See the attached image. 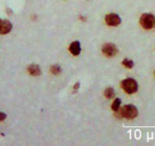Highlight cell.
<instances>
[{
	"label": "cell",
	"mask_w": 155,
	"mask_h": 146,
	"mask_svg": "<svg viewBox=\"0 0 155 146\" xmlns=\"http://www.w3.org/2000/svg\"><path fill=\"white\" fill-rule=\"evenodd\" d=\"M119 111V110H118ZM119 118H125L128 120L135 119L138 115V110L133 104H126L121 108L119 111Z\"/></svg>",
	"instance_id": "cell-1"
},
{
	"label": "cell",
	"mask_w": 155,
	"mask_h": 146,
	"mask_svg": "<svg viewBox=\"0 0 155 146\" xmlns=\"http://www.w3.org/2000/svg\"><path fill=\"white\" fill-rule=\"evenodd\" d=\"M120 86L124 91L128 94L135 93L138 90V84L132 78H128V79L122 80L120 83Z\"/></svg>",
	"instance_id": "cell-2"
},
{
	"label": "cell",
	"mask_w": 155,
	"mask_h": 146,
	"mask_svg": "<svg viewBox=\"0 0 155 146\" xmlns=\"http://www.w3.org/2000/svg\"><path fill=\"white\" fill-rule=\"evenodd\" d=\"M155 17L153 15L149 13H145L141 16L140 18V24L144 29H152L154 26Z\"/></svg>",
	"instance_id": "cell-3"
},
{
	"label": "cell",
	"mask_w": 155,
	"mask_h": 146,
	"mask_svg": "<svg viewBox=\"0 0 155 146\" xmlns=\"http://www.w3.org/2000/svg\"><path fill=\"white\" fill-rule=\"evenodd\" d=\"M102 53L107 57H114L118 54V48L112 43L105 44L102 46Z\"/></svg>",
	"instance_id": "cell-4"
},
{
	"label": "cell",
	"mask_w": 155,
	"mask_h": 146,
	"mask_svg": "<svg viewBox=\"0 0 155 146\" xmlns=\"http://www.w3.org/2000/svg\"><path fill=\"white\" fill-rule=\"evenodd\" d=\"M105 22L110 27H117L121 23V18L119 17V15L111 13L106 15Z\"/></svg>",
	"instance_id": "cell-5"
},
{
	"label": "cell",
	"mask_w": 155,
	"mask_h": 146,
	"mask_svg": "<svg viewBox=\"0 0 155 146\" xmlns=\"http://www.w3.org/2000/svg\"><path fill=\"white\" fill-rule=\"evenodd\" d=\"M12 29V23L9 20L0 19V34H7Z\"/></svg>",
	"instance_id": "cell-6"
},
{
	"label": "cell",
	"mask_w": 155,
	"mask_h": 146,
	"mask_svg": "<svg viewBox=\"0 0 155 146\" xmlns=\"http://www.w3.org/2000/svg\"><path fill=\"white\" fill-rule=\"evenodd\" d=\"M69 51L73 54V56H78L81 52V46L80 43L78 41L73 42L70 46H69Z\"/></svg>",
	"instance_id": "cell-7"
},
{
	"label": "cell",
	"mask_w": 155,
	"mask_h": 146,
	"mask_svg": "<svg viewBox=\"0 0 155 146\" xmlns=\"http://www.w3.org/2000/svg\"><path fill=\"white\" fill-rule=\"evenodd\" d=\"M28 71L32 76H38L41 74V69L37 64H31L28 68Z\"/></svg>",
	"instance_id": "cell-8"
},
{
	"label": "cell",
	"mask_w": 155,
	"mask_h": 146,
	"mask_svg": "<svg viewBox=\"0 0 155 146\" xmlns=\"http://www.w3.org/2000/svg\"><path fill=\"white\" fill-rule=\"evenodd\" d=\"M104 96L108 99L114 98V96H115V91H114V88L113 87H107L104 91Z\"/></svg>",
	"instance_id": "cell-9"
},
{
	"label": "cell",
	"mask_w": 155,
	"mask_h": 146,
	"mask_svg": "<svg viewBox=\"0 0 155 146\" xmlns=\"http://www.w3.org/2000/svg\"><path fill=\"white\" fill-rule=\"evenodd\" d=\"M50 73L55 75H58L61 73V68L59 65H52L50 67Z\"/></svg>",
	"instance_id": "cell-10"
},
{
	"label": "cell",
	"mask_w": 155,
	"mask_h": 146,
	"mask_svg": "<svg viewBox=\"0 0 155 146\" xmlns=\"http://www.w3.org/2000/svg\"><path fill=\"white\" fill-rule=\"evenodd\" d=\"M120 104H121V100L119 99V97L115 98L114 102H113V104H112V110L115 111V112H117L119 110Z\"/></svg>",
	"instance_id": "cell-11"
},
{
	"label": "cell",
	"mask_w": 155,
	"mask_h": 146,
	"mask_svg": "<svg viewBox=\"0 0 155 146\" xmlns=\"http://www.w3.org/2000/svg\"><path fill=\"white\" fill-rule=\"evenodd\" d=\"M122 63L127 69H132L133 66H134V62H133L132 60H130L128 59V58H124Z\"/></svg>",
	"instance_id": "cell-12"
},
{
	"label": "cell",
	"mask_w": 155,
	"mask_h": 146,
	"mask_svg": "<svg viewBox=\"0 0 155 146\" xmlns=\"http://www.w3.org/2000/svg\"><path fill=\"white\" fill-rule=\"evenodd\" d=\"M7 117V115L5 113H3V112H0V121H5V119Z\"/></svg>",
	"instance_id": "cell-13"
},
{
	"label": "cell",
	"mask_w": 155,
	"mask_h": 146,
	"mask_svg": "<svg viewBox=\"0 0 155 146\" xmlns=\"http://www.w3.org/2000/svg\"><path fill=\"white\" fill-rule=\"evenodd\" d=\"M79 86H80V83L78 82L77 84H76V85L74 86V87H73V88H74V90H75V91H77L78 89V87H79Z\"/></svg>",
	"instance_id": "cell-14"
},
{
	"label": "cell",
	"mask_w": 155,
	"mask_h": 146,
	"mask_svg": "<svg viewBox=\"0 0 155 146\" xmlns=\"http://www.w3.org/2000/svg\"><path fill=\"white\" fill-rule=\"evenodd\" d=\"M154 75H155V71H154Z\"/></svg>",
	"instance_id": "cell-15"
},
{
	"label": "cell",
	"mask_w": 155,
	"mask_h": 146,
	"mask_svg": "<svg viewBox=\"0 0 155 146\" xmlns=\"http://www.w3.org/2000/svg\"><path fill=\"white\" fill-rule=\"evenodd\" d=\"M154 26H155V22H154Z\"/></svg>",
	"instance_id": "cell-16"
}]
</instances>
